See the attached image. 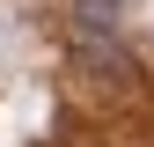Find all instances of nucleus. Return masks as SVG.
Returning <instances> with one entry per match:
<instances>
[{
  "instance_id": "f257e3e1",
  "label": "nucleus",
  "mask_w": 154,
  "mask_h": 147,
  "mask_svg": "<svg viewBox=\"0 0 154 147\" xmlns=\"http://www.w3.org/2000/svg\"><path fill=\"white\" fill-rule=\"evenodd\" d=\"M73 22H81L88 37H103V30H118V0H73Z\"/></svg>"
}]
</instances>
